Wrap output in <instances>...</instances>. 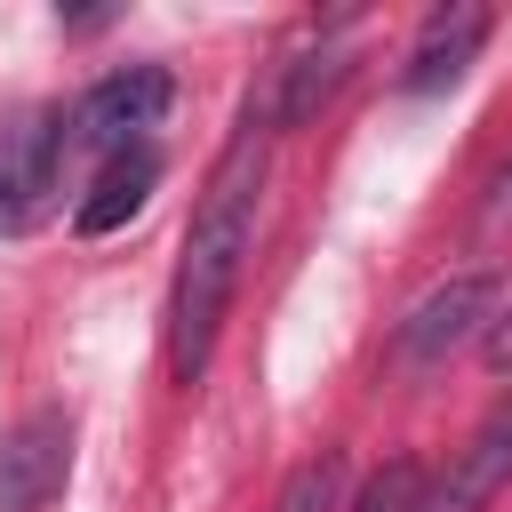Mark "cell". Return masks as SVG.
<instances>
[{"label": "cell", "mask_w": 512, "mask_h": 512, "mask_svg": "<svg viewBox=\"0 0 512 512\" xmlns=\"http://www.w3.org/2000/svg\"><path fill=\"white\" fill-rule=\"evenodd\" d=\"M72 152V120L48 104H24L0 120V240H24L56 208V176Z\"/></svg>", "instance_id": "obj_2"}, {"label": "cell", "mask_w": 512, "mask_h": 512, "mask_svg": "<svg viewBox=\"0 0 512 512\" xmlns=\"http://www.w3.org/2000/svg\"><path fill=\"white\" fill-rule=\"evenodd\" d=\"M424 496H432V488H424V464H416V456H392V464L360 488L352 512H424Z\"/></svg>", "instance_id": "obj_10"}, {"label": "cell", "mask_w": 512, "mask_h": 512, "mask_svg": "<svg viewBox=\"0 0 512 512\" xmlns=\"http://www.w3.org/2000/svg\"><path fill=\"white\" fill-rule=\"evenodd\" d=\"M152 184H160V152H152V144H136V152H112V160L96 168L88 200L72 208V232H88V240L120 232V224H128V216L152 200Z\"/></svg>", "instance_id": "obj_8"}, {"label": "cell", "mask_w": 512, "mask_h": 512, "mask_svg": "<svg viewBox=\"0 0 512 512\" xmlns=\"http://www.w3.org/2000/svg\"><path fill=\"white\" fill-rule=\"evenodd\" d=\"M480 40H488V8H480V0H448V8H432V16L416 24V40H408L400 88H408V96H440V88H456L464 64L480 56Z\"/></svg>", "instance_id": "obj_6"}, {"label": "cell", "mask_w": 512, "mask_h": 512, "mask_svg": "<svg viewBox=\"0 0 512 512\" xmlns=\"http://www.w3.org/2000/svg\"><path fill=\"white\" fill-rule=\"evenodd\" d=\"M336 488H344V456H312V464L288 480L280 512H336Z\"/></svg>", "instance_id": "obj_11"}, {"label": "cell", "mask_w": 512, "mask_h": 512, "mask_svg": "<svg viewBox=\"0 0 512 512\" xmlns=\"http://www.w3.org/2000/svg\"><path fill=\"white\" fill-rule=\"evenodd\" d=\"M344 48H352V16L328 24L296 64H280V96H272V120H280V128H304V120L328 104V88L344 80Z\"/></svg>", "instance_id": "obj_9"}, {"label": "cell", "mask_w": 512, "mask_h": 512, "mask_svg": "<svg viewBox=\"0 0 512 512\" xmlns=\"http://www.w3.org/2000/svg\"><path fill=\"white\" fill-rule=\"evenodd\" d=\"M264 168H272V112H240V128L224 136L200 200H192V224H184V248H176V280H168V376L176 384H200L208 352H216V328L232 312V288H240V264L256 248V200H264Z\"/></svg>", "instance_id": "obj_1"}, {"label": "cell", "mask_w": 512, "mask_h": 512, "mask_svg": "<svg viewBox=\"0 0 512 512\" xmlns=\"http://www.w3.org/2000/svg\"><path fill=\"white\" fill-rule=\"evenodd\" d=\"M168 104H176V80H168V64H120V72H104L80 104H72V152H136V144H152V128L168 120Z\"/></svg>", "instance_id": "obj_3"}, {"label": "cell", "mask_w": 512, "mask_h": 512, "mask_svg": "<svg viewBox=\"0 0 512 512\" xmlns=\"http://www.w3.org/2000/svg\"><path fill=\"white\" fill-rule=\"evenodd\" d=\"M504 480H512V400L488 408V424L456 448V464L440 472V488L424 496V512H480Z\"/></svg>", "instance_id": "obj_7"}, {"label": "cell", "mask_w": 512, "mask_h": 512, "mask_svg": "<svg viewBox=\"0 0 512 512\" xmlns=\"http://www.w3.org/2000/svg\"><path fill=\"white\" fill-rule=\"evenodd\" d=\"M496 272H456V280H440L400 328H392V352L408 360V368H432V360H448L456 344H472L488 320H496Z\"/></svg>", "instance_id": "obj_5"}, {"label": "cell", "mask_w": 512, "mask_h": 512, "mask_svg": "<svg viewBox=\"0 0 512 512\" xmlns=\"http://www.w3.org/2000/svg\"><path fill=\"white\" fill-rule=\"evenodd\" d=\"M72 480V408H32L0 440V512H48Z\"/></svg>", "instance_id": "obj_4"}]
</instances>
